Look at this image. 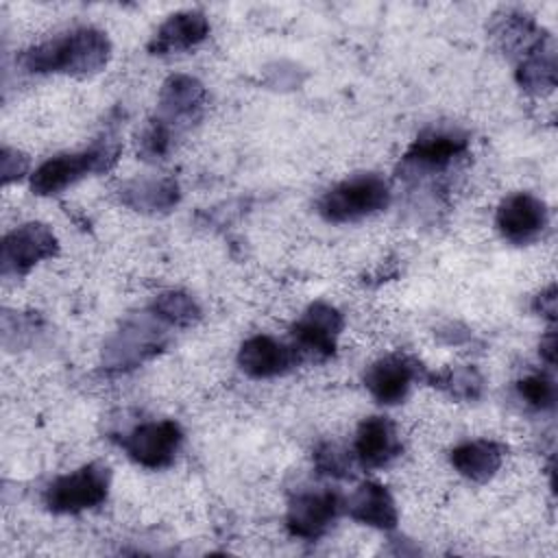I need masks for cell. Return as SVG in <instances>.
<instances>
[{"label": "cell", "mask_w": 558, "mask_h": 558, "mask_svg": "<svg viewBox=\"0 0 558 558\" xmlns=\"http://www.w3.org/2000/svg\"><path fill=\"white\" fill-rule=\"evenodd\" d=\"M109 52L111 44L102 31L76 28L72 33L28 48L20 57V63L28 72L37 74H92L109 61Z\"/></svg>", "instance_id": "obj_1"}, {"label": "cell", "mask_w": 558, "mask_h": 558, "mask_svg": "<svg viewBox=\"0 0 558 558\" xmlns=\"http://www.w3.org/2000/svg\"><path fill=\"white\" fill-rule=\"evenodd\" d=\"M118 155H120L118 140L105 135L102 140L94 142L89 148L81 153H65L44 161L33 172L31 187L39 196L57 194L92 172L109 170L118 161Z\"/></svg>", "instance_id": "obj_2"}, {"label": "cell", "mask_w": 558, "mask_h": 558, "mask_svg": "<svg viewBox=\"0 0 558 558\" xmlns=\"http://www.w3.org/2000/svg\"><path fill=\"white\" fill-rule=\"evenodd\" d=\"M390 203V187L379 174H355L340 181L318 201V214L327 222H355L386 209Z\"/></svg>", "instance_id": "obj_3"}, {"label": "cell", "mask_w": 558, "mask_h": 558, "mask_svg": "<svg viewBox=\"0 0 558 558\" xmlns=\"http://www.w3.org/2000/svg\"><path fill=\"white\" fill-rule=\"evenodd\" d=\"M111 473L100 462H89L72 473L59 475L44 493L46 508L57 514L89 510L107 499Z\"/></svg>", "instance_id": "obj_4"}, {"label": "cell", "mask_w": 558, "mask_h": 558, "mask_svg": "<svg viewBox=\"0 0 558 558\" xmlns=\"http://www.w3.org/2000/svg\"><path fill=\"white\" fill-rule=\"evenodd\" d=\"M181 442L183 432L174 421L142 423L122 438L129 458L146 469H163L172 464Z\"/></svg>", "instance_id": "obj_5"}, {"label": "cell", "mask_w": 558, "mask_h": 558, "mask_svg": "<svg viewBox=\"0 0 558 558\" xmlns=\"http://www.w3.org/2000/svg\"><path fill=\"white\" fill-rule=\"evenodd\" d=\"M57 253V238L54 233L41 222H28L2 240L0 253V268L4 277H20L26 275L37 262L48 259Z\"/></svg>", "instance_id": "obj_6"}, {"label": "cell", "mask_w": 558, "mask_h": 558, "mask_svg": "<svg viewBox=\"0 0 558 558\" xmlns=\"http://www.w3.org/2000/svg\"><path fill=\"white\" fill-rule=\"evenodd\" d=\"M342 329V314L327 305L314 303L292 327V347L301 360H325L336 351V338Z\"/></svg>", "instance_id": "obj_7"}, {"label": "cell", "mask_w": 558, "mask_h": 558, "mask_svg": "<svg viewBox=\"0 0 558 558\" xmlns=\"http://www.w3.org/2000/svg\"><path fill=\"white\" fill-rule=\"evenodd\" d=\"M342 499L333 490H305L299 493L286 514V525L292 536L316 541L320 538L338 519L342 510Z\"/></svg>", "instance_id": "obj_8"}, {"label": "cell", "mask_w": 558, "mask_h": 558, "mask_svg": "<svg viewBox=\"0 0 558 558\" xmlns=\"http://www.w3.org/2000/svg\"><path fill=\"white\" fill-rule=\"evenodd\" d=\"M495 222L508 242L517 246L532 244L547 227V207L541 198L527 192H517L501 201Z\"/></svg>", "instance_id": "obj_9"}, {"label": "cell", "mask_w": 558, "mask_h": 558, "mask_svg": "<svg viewBox=\"0 0 558 558\" xmlns=\"http://www.w3.org/2000/svg\"><path fill=\"white\" fill-rule=\"evenodd\" d=\"M416 375L418 368L412 360L403 355H386L366 368L364 386L377 403L395 405L408 397Z\"/></svg>", "instance_id": "obj_10"}, {"label": "cell", "mask_w": 558, "mask_h": 558, "mask_svg": "<svg viewBox=\"0 0 558 558\" xmlns=\"http://www.w3.org/2000/svg\"><path fill=\"white\" fill-rule=\"evenodd\" d=\"M299 355L294 347L283 344L270 336H253L248 338L238 353L240 368L251 377H277L296 366Z\"/></svg>", "instance_id": "obj_11"}, {"label": "cell", "mask_w": 558, "mask_h": 558, "mask_svg": "<svg viewBox=\"0 0 558 558\" xmlns=\"http://www.w3.org/2000/svg\"><path fill=\"white\" fill-rule=\"evenodd\" d=\"M355 460L364 469H379L401 453V440L395 425L386 416H368L360 423L355 442Z\"/></svg>", "instance_id": "obj_12"}, {"label": "cell", "mask_w": 558, "mask_h": 558, "mask_svg": "<svg viewBox=\"0 0 558 558\" xmlns=\"http://www.w3.org/2000/svg\"><path fill=\"white\" fill-rule=\"evenodd\" d=\"M466 150V137L458 131L432 129L423 133L405 153V163L421 170H440Z\"/></svg>", "instance_id": "obj_13"}, {"label": "cell", "mask_w": 558, "mask_h": 558, "mask_svg": "<svg viewBox=\"0 0 558 558\" xmlns=\"http://www.w3.org/2000/svg\"><path fill=\"white\" fill-rule=\"evenodd\" d=\"M205 100V89L203 85L192 78V76H170L163 87H161V96H159V120H163L168 126H172L174 122H192Z\"/></svg>", "instance_id": "obj_14"}, {"label": "cell", "mask_w": 558, "mask_h": 558, "mask_svg": "<svg viewBox=\"0 0 558 558\" xmlns=\"http://www.w3.org/2000/svg\"><path fill=\"white\" fill-rule=\"evenodd\" d=\"M209 33V22L201 11H181L170 15L155 33L148 50L153 54H168L201 44Z\"/></svg>", "instance_id": "obj_15"}, {"label": "cell", "mask_w": 558, "mask_h": 558, "mask_svg": "<svg viewBox=\"0 0 558 558\" xmlns=\"http://www.w3.org/2000/svg\"><path fill=\"white\" fill-rule=\"evenodd\" d=\"M347 512L351 519L379 530H392L397 525V508L390 493L377 482L360 484L347 499Z\"/></svg>", "instance_id": "obj_16"}, {"label": "cell", "mask_w": 558, "mask_h": 558, "mask_svg": "<svg viewBox=\"0 0 558 558\" xmlns=\"http://www.w3.org/2000/svg\"><path fill=\"white\" fill-rule=\"evenodd\" d=\"M504 460V447L495 440H469L451 451V464L473 482L490 480Z\"/></svg>", "instance_id": "obj_17"}, {"label": "cell", "mask_w": 558, "mask_h": 558, "mask_svg": "<svg viewBox=\"0 0 558 558\" xmlns=\"http://www.w3.org/2000/svg\"><path fill=\"white\" fill-rule=\"evenodd\" d=\"M153 329L144 331V329H137L135 325L122 329L113 340L111 344L107 347L105 351V357L111 366H133L137 362H142L144 357L157 353V349L161 347L157 333H150Z\"/></svg>", "instance_id": "obj_18"}, {"label": "cell", "mask_w": 558, "mask_h": 558, "mask_svg": "<svg viewBox=\"0 0 558 558\" xmlns=\"http://www.w3.org/2000/svg\"><path fill=\"white\" fill-rule=\"evenodd\" d=\"M124 203L142 209V211H166L177 203L179 190L177 183L170 179H148V181H133L124 185Z\"/></svg>", "instance_id": "obj_19"}, {"label": "cell", "mask_w": 558, "mask_h": 558, "mask_svg": "<svg viewBox=\"0 0 558 558\" xmlns=\"http://www.w3.org/2000/svg\"><path fill=\"white\" fill-rule=\"evenodd\" d=\"M556 57L554 50H545V44L525 54L517 70L519 85L534 94L551 92L556 87Z\"/></svg>", "instance_id": "obj_20"}, {"label": "cell", "mask_w": 558, "mask_h": 558, "mask_svg": "<svg viewBox=\"0 0 558 558\" xmlns=\"http://www.w3.org/2000/svg\"><path fill=\"white\" fill-rule=\"evenodd\" d=\"M153 312L161 320H166L170 325H179V327H187L201 316L198 305L192 301V296H187L183 292H166V294L157 296L153 303Z\"/></svg>", "instance_id": "obj_21"}, {"label": "cell", "mask_w": 558, "mask_h": 558, "mask_svg": "<svg viewBox=\"0 0 558 558\" xmlns=\"http://www.w3.org/2000/svg\"><path fill=\"white\" fill-rule=\"evenodd\" d=\"M517 390L525 399V403L536 408V410H549L556 403L554 379L547 377L545 373H534V375L523 377L517 384Z\"/></svg>", "instance_id": "obj_22"}, {"label": "cell", "mask_w": 558, "mask_h": 558, "mask_svg": "<svg viewBox=\"0 0 558 558\" xmlns=\"http://www.w3.org/2000/svg\"><path fill=\"white\" fill-rule=\"evenodd\" d=\"M436 381L438 386H442L445 390H449L453 397H460V399H475L482 392V377L471 366L451 368L445 375L436 377Z\"/></svg>", "instance_id": "obj_23"}, {"label": "cell", "mask_w": 558, "mask_h": 558, "mask_svg": "<svg viewBox=\"0 0 558 558\" xmlns=\"http://www.w3.org/2000/svg\"><path fill=\"white\" fill-rule=\"evenodd\" d=\"M172 142V126L163 120H153L140 135V153L144 159H159L168 153Z\"/></svg>", "instance_id": "obj_24"}, {"label": "cell", "mask_w": 558, "mask_h": 558, "mask_svg": "<svg viewBox=\"0 0 558 558\" xmlns=\"http://www.w3.org/2000/svg\"><path fill=\"white\" fill-rule=\"evenodd\" d=\"M316 466L320 473H327L333 477H344V475H349L351 460L338 445L325 442L316 451Z\"/></svg>", "instance_id": "obj_25"}, {"label": "cell", "mask_w": 558, "mask_h": 558, "mask_svg": "<svg viewBox=\"0 0 558 558\" xmlns=\"http://www.w3.org/2000/svg\"><path fill=\"white\" fill-rule=\"evenodd\" d=\"M28 168V159L11 148L2 150V179L9 183L11 179H20Z\"/></svg>", "instance_id": "obj_26"}, {"label": "cell", "mask_w": 558, "mask_h": 558, "mask_svg": "<svg viewBox=\"0 0 558 558\" xmlns=\"http://www.w3.org/2000/svg\"><path fill=\"white\" fill-rule=\"evenodd\" d=\"M556 290H554V286L547 290V292H543L538 299H536V307L541 310V314H547V316H554L556 314Z\"/></svg>", "instance_id": "obj_27"}, {"label": "cell", "mask_w": 558, "mask_h": 558, "mask_svg": "<svg viewBox=\"0 0 558 558\" xmlns=\"http://www.w3.org/2000/svg\"><path fill=\"white\" fill-rule=\"evenodd\" d=\"M554 347H556V338H554V333H549L547 340L541 344V351L549 364H554Z\"/></svg>", "instance_id": "obj_28"}]
</instances>
